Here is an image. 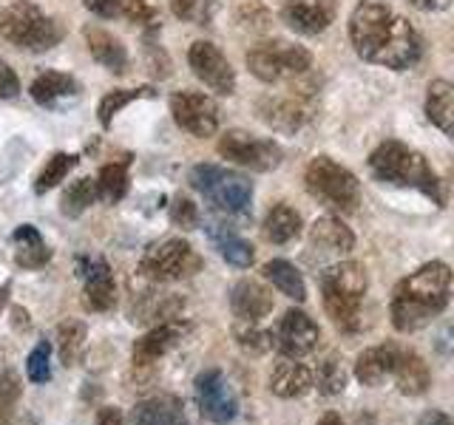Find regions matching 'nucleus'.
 <instances>
[{
	"mask_svg": "<svg viewBox=\"0 0 454 425\" xmlns=\"http://www.w3.org/2000/svg\"><path fill=\"white\" fill-rule=\"evenodd\" d=\"M142 97H153V89H117V91H108L103 99H99L97 105V120L103 128H111L114 117L125 108L131 105L134 99H142Z\"/></svg>",
	"mask_w": 454,
	"mask_h": 425,
	"instance_id": "72a5a7b5",
	"label": "nucleus"
},
{
	"mask_svg": "<svg viewBox=\"0 0 454 425\" xmlns=\"http://www.w3.org/2000/svg\"><path fill=\"white\" fill-rule=\"evenodd\" d=\"M170 113H174V122L182 131L196 139H207L219 131V108L207 94H196V91L174 94L170 97Z\"/></svg>",
	"mask_w": 454,
	"mask_h": 425,
	"instance_id": "9b49d317",
	"label": "nucleus"
},
{
	"mask_svg": "<svg viewBox=\"0 0 454 425\" xmlns=\"http://www.w3.org/2000/svg\"><path fill=\"white\" fill-rule=\"evenodd\" d=\"M219 156L239 167L255 170V174H270L284 159V151L273 139L253 136L247 131H227L219 139Z\"/></svg>",
	"mask_w": 454,
	"mask_h": 425,
	"instance_id": "9d476101",
	"label": "nucleus"
},
{
	"mask_svg": "<svg viewBox=\"0 0 454 425\" xmlns=\"http://www.w3.org/2000/svg\"><path fill=\"white\" fill-rule=\"evenodd\" d=\"M6 301H9V290H6V287H0V312H4Z\"/></svg>",
	"mask_w": 454,
	"mask_h": 425,
	"instance_id": "3c124183",
	"label": "nucleus"
},
{
	"mask_svg": "<svg viewBox=\"0 0 454 425\" xmlns=\"http://www.w3.org/2000/svg\"><path fill=\"white\" fill-rule=\"evenodd\" d=\"M85 42H89L94 60L103 68H108L111 74H122L128 68V49L117 35H111L99 26H89L85 28Z\"/></svg>",
	"mask_w": 454,
	"mask_h": 425,
	"instance_id": "412c9836",
	"label": "nucleus"
},
{
	"mask_svg": "<svg viewBox=\"0 0 454 425\" xmlns=\"http://www.w3.org/2000/svg\"><path fill=\"white\" fill-rule=\"evenodd\" d=\"M184 332H188V326L182 321H165L160 326H153L151 332H145L134 344V363L142 368V366H153L156 360H162L170 349H176Z\"/></svg>",
	"mask_w": 454,
	"mask_h": 425,
	"instance_id": "6ab92c4d",
	"label": "nucleus"
},
{
	"mask_svg": "<svg viewBox=\"0 0 454 425\" xmlns=\"http://www.w3.org/2000/svg\"><path fill=\"white\" fill-rule=\"evenodd\" d=\"M262 120L281 134H295L298 128L307 122V108H304L301 99H295V97L267 99V103L262 105Z\"/></svg>",
	"mask_w": 454,
	"mask_h": 425,
	"instance_id": "cd10ccee",
	"label": "nucleus"
},
{
	"mask_svg": "<svg viewBox=\"0 0 454 425\" xmlns=\"http://www.w3.org/2000/svg\"><path fill=\"white\" fill-rule=\"evenodd\" d=\"M12 244H14V261L23 269H43L51 261V250L43 241L35 224H20L12 236Z\"/></svg>",
	"mask_w": 454,
	"mask_h": 425,
	"instance_id": "b1692460",
	"label": "nucleus"
},
{
	"mask_svg": "<svg viewBox=\"0 0 454 425\" xmlns=\"http://www.w3.org/2000/svg\"><path fill=\"white\" fill-rule=\"evenodd\" d=\"M247 68L262 82H284L304 77L312 68V54L298 42H259L247 51Z\"/></svg>",
	"mask_w": 454,
	"mask_h": 425,
	"instance_id": "6e6552de",
	"label": "nucleus"
},
{
	"mask_svg": "<svg viewBox=\"0 0 454 425\" xmlns=\"http://www.w3.org/2000/svg\"><path fill=\"white\" fill-rule=\"evenodd\" d=\"M97 425H128V422H125V417L120 414L117 408L106 406V408H99V414H97Z\"/></svg>",
	"mask_w": 454,
	"mask_h": 425,
	"instance_id": "49530a36",
	"label": "nucleus"
},
{
	"mask_svg": "<svg viewBox=\"0 0 454 425\" xmlns=\"http://www.w3.org/2000/svg\"><path fill=\"white\" fill-rule=\"evenodd\" d=\"M236 340H239V346H241V349L255 352V354L270 352V349L276 346V337L270 335L267 329H259V326H255V323L236 326Z\"/></svg>",
	"mask_w": 454,
	"mask_h": 425,
	"instance_id": "79ce46f5",
	"label": "nucleus"
},
{
	"mask_svg": "<svg viewBox=\"0 0 454 425\" xmlns=\"http://www.w3.org/2000/svg\"><path fill=\"white\" fill-rule=\"evenodd\" d=\"M264 278L273 283L278 292H284L293 301H304L307 298V287H304V275L298 273V267L284 261V259H273L264 264Z\"/></svg>",
	"mask_w": 454,
	"mask_h": 425,
	"instance_id": "c756f323",
	"label": "nucleus"
},
{
	"mask_svg": "<svg viewBox=\"0 0 454 425\" xmlns=\"http://www.w3.org/2000/svg\"><path fill=\"white\" fill-rule=\"evenodd\" d=\"M202 269L199 252L184 238H162L145 250L139 261V275L153 283H174L196 275Z\"/></svg>",
	"mask_w": 454,
	"mask_h": 425,
	"instance_id": "1a4fd4ad",
	"label": "nucleus"
},
{
	"mask_svg": "<svg viewBox=\"0 0 454 425\" xmlns=\"http://www.w3.org/2000/svg\"><path fill=\"white\" fill-rule=\"evenodd\" d=\"M191 184L207 202L231 216H247L253 202V182L247 176L219 165H196L191 170Z\"/></svg>",
	"mask_w": 454,
	"mask_h": 425,
	"instance_id": "0eeeda50",
	"label": "nucleus"
},
{
	"mask_svg": "<svg viewBox=\"0 0 454 425\" xmlns=\"http://www.w3.org/2000/svg\"><path fill=\"white\" fill-rule=\"evenodd\" d=\"M85 9H89L91 14H97V18H117V14L122 12V0H82Z\"/></svg>",
	"mask_w": 454,
	"mask_h": 425,
	"instance_id": "a18cd8bd",
	"label": "nucleus"
},
{
	"mask_svg": "<svg viewBox=\"0 0 454 425\" xmlns=\"http://www.w3.org/2000/svg\"><path fill=\"white\" fill-rule=\"evenodd\" d=\"M20 377L12 368H0V425H6L20 400Z\"/></svg>",
	"mask_w": 454,
	"mask_h": 425,
	"instance_id": "4c0bfd02",
	"label": "nucleus"
},
{
	"mask_svg": "<svg viewBox=\"0 0 454 425\" xmlns=\"http://www.w3.org/2000/svg\"><path fill=\"white\" fill-rule=\"evenodd\" d=\"M411 6H418L423 12H443L451 6V0H409Z\"/></svg>",
	"mask_w": 454,
	"mask_h": 425,
	"instance_id": "09e8293b",
	"label": "nucleus"
},
{
	"mask_svg": "<svg viewBox=\"0 0 454 425\" xmlns=\"http://www.w3.org/2000/svg\"><path fill=\"white\" fill-rule=\"evenodd\" d=\"M312 382H316V375L309 372L304 363H298V358H284L273 366V375H270V391L281 400H295V397H304Z\"/></svg>",
	"mask_w": 454,
	"mask_h": 425,
	"instance_id": "aec40b11",
	"label": "nucleus"
},
{
	"mask_svg": "<svg viewBox=\"0 0 454 425\" xmlns=\"http://www.w3.org/2000/svg\"><path fill=\"white\" fill-rule=\"evenodd\" d=\"M397 349H401V346L380 344V346H372V349L361 352V358L355 360V377H358L364 386H369V389L380 386L383 380L392 377Z\"/></svg>",
	"mask_w": 454,
	"mask_h": 425,
	"instance_id": "4be33fe9",
	"label": "nucleus"
},
{
	"mask_svg": "<svg viewBox=\"0 0 454 425\" xmlns=\"http://www.w3.org/2000/svg\"><path fill=\"white\" fill-rule=\"evenodd\" d=\"M80 273L85 281V304L94 312H108L117 306V281L106 259H80Z\"/></svg>",
	"mask_w": 454,
	"mask_h": 425,
	"instance_id": "dca6fc26",
	"label": "nucleus"
},
{
	"mask_svg": "<svg viewBox=\"0 0 454 425\" xmlns=\"http://www.w3.org/2000/svg\"><path fill=\"white\" fill-rule=\"evenodd\" d=\"M426 117L437 131L454 142V85L449 80H432L426 89Z\"/></svg>",
	"mask_w": 454,
	"mask_h": 425,
	"instance_id": "5701e85b",
	"label": "nucleus"
},
{
	"mask_svg": "<svg viewBox=\"0 0 454 425\" xmlns=\"http://www.w3.org/2000/svg\"><path fill=\"white\" fill-rule=\"evenodd\" d=\"M418 425H454L449 414H443V411H426V414L418 420Z\"/></svg>",
	"mask_w": 454,
	"mask_h": 425,
	"instance_id": "de8ad7c7",
	"label": "nucleus"
},
{
	"mask_svg": "<svg viewBox=\"0 0 454 425\" xmlns=\"http://www.w3.org/2000/svg\"><path fill=\"white\" fill-rule=\"evenodd\" d=\"M63 26L54 18H46L32 0H14L6 9H0V37L18 49L35 54L49 51L63 40Z\"/></svg>",
	"mask_w": 454,
	"mask_h": 425,
	"instance_id": "39448f33",
	"label": "nucleus"
},
{
	"mask_svg": "<svg viewBox=\"0 0 454 425\" xmlns=\"http://www.w3.org/2000/svg\"><path fill=\"white\" fill-rule=\"evenodd\" d=\"M318 323L301 309L284 312V318L276 326V346L287 354V358H304L318 346Z\"/></svg>",
	"mask_w": 454,
	"mask_h": 425,
	"instance_id": "4468645a",
	"label": "nucleus"
},
{
	"mask_svg": "<svg viewBox=\"0 0 454 425\" xmlns=\"http://www.w3.org/2000/svg\"><path fill=\"white\" fill-rule=\"evenodd\" d=\"M316 386L321 389V394H340L347 386V366L340 363V358H326L318 372H316Z\"/></svg>",
	"mask_w": 454,
	"mask_h": 425,
	"instance_id": "e433bc0d",
	"label": "nucleus"
},
{
	"mask_svg": "<svg viewBox=\"0 0 454 425\" xmlns=\"http://www.w3.org/2000/svg\"><path fill=\"white\" fill-rule=\"evenodd\" d=\"M85 323L80 321H68L60 326L57 332V340H60V358L66 366H77L82 360V352H85Z\"/></svg>",
	"mask_w": 454,
	"mask_h": 425,
	"instance_id": "c9c22d12",
	"label": "nucleus"
},
{
	"mask_svg": "<svg viewBox=\"0 0 454 425\" xmlns=\"http://www.w3.org/2000/svg\"><path fill=\"white\" fill-rule=\"evenodd\" d=\"M451 269L443 261H429L395 287L392 323L397 332H418L449 306Z\"/></svg>",
	"mask_w": 454,
	"mask_h": 425,
	"instance_id": "f03ea898",
	"label": "nucleus"
},
{
	"mask_svg": "<svg viewBox=\"0 0 454 425\" xmlns=\"http://www.w3.org/2000/svg\"><path fill=\"white\" fill-rule=\"evenodd\" d=\"M188 66L193 74L202 80L210 91H216L222 97L236 91V74L227 57L219 51V46H213L210 40H196L188 49Z\"/></svg>",
	"mask_w": 454,
	"mask_h": 425,
	"instance_id": "f8f14e48",
	"label": "nucleus"
},
{
	"mask_svg": "<svg viewBox=\"0 0 454 425\" xmlns=\"http://www.w3.org/2000/svg\"><path fill=\"white\" fill-rule=\"evenodd\" d=\"M321 295H324L326 315H330L340 329H347V332L358 329L364 295H366L364 267L355 261L333 264L321 278Z\"/></svg>",
	"mask_w": 454,
	"mask_h": 425,
	"instance_id": "20e7f679",
	"label": "nucleus"
},
{
	"mask_svg": "<svg viewBox=\"0 0 454 425\" xmlns=\"http://www.w3.org/2000/svg\"><path fill=\"white\" fill-rule=\"evenodd\" d=\"M309 247H312V252L318 255V259L333 261V259H340V255L352 252L355 233L338 216H333V212H330V216H321L316 224H312Z\"/></svg>",
	"mask_w": 454,
	"mask_h": 425,
	"instance_id": "f3484780",
	"label": "nucleus"
},
{
	"mask_svg": "<svg viewBox=\"0 0 454 425\" xmlns=\"http://www.w3.org/2000/svg\"><path fill=\"white\" fill-rule=\"evenodd\" d=\"M231 309L241 323H259L273 312V295L264 283L241 278L231 287Z\"/></svg>",
	"mask_w": 454,
	"mask_h": 425,
	"instance_id": "a211bd4d",
	"label": "nucleus"
},
{
	"mask_svg": "<svg viewBox=\"0 0 454 425\" xmlns=\"http://www.w3.org/2000/svg\"><path fill=\"white\" fill-rule=\"evenodd\" d=\"M335 9H338L335 0H312V4H307V0H287L281 9V20L287 23L293 32L312 37V35H321L324 28L333 23Z\"/></svg>",
	"mask_w": 454,
	"mask_h": 425,
	"instance_id": "2eb2a0df",
	"label": "nucleus"
},
{
	"mask_svg": "<svg viewBox=\"0 0 454 425\" xmlns=\"http://www.w3.org/2000/svg\"><path fill=\"white\" fill-rule=\"evenodd\" d=\"M349 40L361 60L392 71H406L420 60V37L406 18L387 4L361 0L349 14Z\"/></svg>",
	"mask_w": 454,
	"mask_h": 425,
	"instance_id": "f257e3e1",
	"label": "nucleus"
},
{
	"mask_svg": "<svg viewBox=\"0 0 454 425\" xmlns=\"http://www.w3.org/2000/svg\"><path fill=\"white\" fill-rule=\"evenodd\" d=\"M94 202H97V182L91 176H82V179L71 182L66 188V193L60 198V210H63L66 219H77Z\"/></svg>",
	"mask_w": 454,
	"mask_h": 425,
	"instance_id": "473e14b6",
	"label": "nucleus"
},
{
	"mask_svg": "<svg viewBox=\"0 0 454 425\" xmlns=\"http://www.w3.org/2000/svg\"><path fill=\"white\" fill-rule=\"evenodd\" d=\"M304 184H307V193L324 207H330L333 212H355L361 205L358 179H355L352 170L330 159V156H316V159L307 165Z\"/></svg>",
	"mask_w": 454,
	"mask_h": 425,
	"instance_id": "423d86ee",
	"label": "nucleus"
},
{
	"mask_svg": "<svg viewBox=\"0 0 454 425\" xmlns=\"http://www.w3.org/2000/svg\"><path fill=\"white\" fill-rule=\"evenodd\" d=\"M392 377L397 382V389L409 397H418L429 389V368L426 363L418 358L415 352L409 349H397V358H395V368H392Z\"/></svg>",
	"mask_w": 454,
	"mask_h": 425,
	"instance_id": "bb28decb",
	"label": "nucleus"
},
{
	"mask_svg": "<svg viewBox=\"0 0 454 425\" xmlns=\"http://www.w3.org/2000/svg\"><path fill=\"white\" fill-rule=\"evenodd\" d=\"M210 238L219 244V252H222V259L231 264V267H239V269H245L253 264L255 259V250L250 241H245L241 236H236L233 230H227L224 224H216L210 230Z\"/></svg>",
	"mask_w": 454,
	"mask_h": 425,
	"instance_id": "2f4dec72",
	"label": "nucleus"
},
{
	"mask_svg": "<svg viewBox=\"0 0 454 425\" xmlns=\"http://www.w3.org/2000/svg\"><path fill=\"white\" fill-rule=\"evenodd\" d=\"M170 12L184 23L205 26L213 18V0H170Z\"/></svg>",
	"mask_w": 454,
	"mask_h": 425,
	"instance_id": "ea45409f",
	"label": "nucleus"
},
{
	"mask_svg": "<svg viewBox=\"0 0 454 425\" xmlns=\"http://www.w3.org/2000/svg\"><path fill=\"white\" fill-rule=\"evenodd\" d=\"M318 425H344V422H340L338 414H324V417L318 420Z\"/></svg>",
	"mask_w": 454,
	"mask_h": 425,
	"instance_id": "8fccbe9b",
	"label": "nucleus"
},
{
	"mask_svg": "<svg viewBox=\"0 0 454 425\" xmlns=\"http://www.w3.org/2000/svg\"><path fill=\"white\" fill-rule=\"evenodd\" d=\"M26 375L32 382H37V386H43V382L51 380V346H49V340H40V344L28 352Z\"/></svg>",
	"mask_w": 454,
	"mask_h": 425,
	"instance_id": "58836bf2",
	"label": "nucleus"
},
{
	"mask_svg": "<svg viewBox=\"0 0 454 425\" xmlns=\"http://www.w3.org/2000/svg\"><path fill=\"white\" fill-rule=\"evenodd\" d=\"M20 94V80L9 63H0V99H14Z\"/></svg>",
	"mask_w": 454,
	"mask_h": 425,
	"instance_id": "c03bdc74",
	"label": "nucleus"
},
{
	"mask_svg": "<svg viewBox=\"0 0 454 425\" xmlns=\"http://www.w3.org/2000/svg\"><path fill=\"white\" fill-rule=\"evenodd\" d=\"M301 227L304 221L298 216V210H293L290 205H276L267 212L262 230H264V238L273 241V244H290V241L301 233Z\"/></svg>",
	"mask_w": 454,
	"mask_h": 425,
	"instance_id": "c85d7f7f",
	"label": "nucleus"
},
{
	"mask_svg": "<svg viewBox=\"0 0 454 425\" xmlns=\"http://www.w3.org/2000/svg\"><path fill=\"white\" fill-rule=\"evenodd\" d=\"M35 103L46 105V108H54L60 105L63 99H71L80 94V82L66 74V71H43V74L32 82V89H28Z\"/></svg>",
	"mask_w": 454,
	"mask_h": 425,
	"instance_id": "393cba45",
	"label": "nucleus"
},
{
	"mask_svg": "<svg viewBox=\"0 0 454 425\" xmlns=\"http://www.w3.org/2000/svg\"><path fill=\"white\" fill-rule=\"evenodd\" d=\"M196 403H199V411H202L210 422H219V425L231 422L239 414L236 394L219 368H205V372L196 377Z\"/></svg>",
	"mask_w": 454,
	"mask_h": 425,
	"instance_id": "ddd939ff",
	"label": "nucleus"
},
{
	"mask_svg": "<svg viewBox=\"0 0 454 425\" xmlns=\"http://www.w3.org/2000/svg\"><path fill=\"white\" fill-rule=\"evenodd\" d=\"M71 167H77V156H71V153H51L46 167L40 170V176L35 182V193L43 196V193H49L51 188H57V184H60L71 174Z\"/></svg>",
	"mask_w": 454,
	"mask_h": 425,
	"instance_id": "f704fd0d",
	"label": "nucleus"
},
{
	"mask_svg": "<svg viewBox=\"0 0 454 425\" xmlns=\"http://www.w3.org/2000/svg\"><path fill=\"white\" fill-rule=\"evenodd\" d=\"M128 165H131V159H125L122 162H108L99 167V174H97V198L99 202H106V205H117L120 198L128 193Z\"/></svg>",
	"mask_w": 454,
	"mask_h": 425,
	"instance_id": "7c9ffc66",
	"label": "nucleus"
},
{
	"mask_svg": "<svg viewBox=\"0 0 454 425\" xmlns=\"http://www.w3.org/2000/svg\"><path fill=\"white\" fill-rule=\"evenodd\" d=\"M369 170L387 184L397 188H415L426 196H432L437 205H443V190H440L437 174L432 165L426 162V156L411 151L409 145L397 139H387L369 153Z\"/></svg>",
	"mask_w": 454,
	"mask_h": 425,
	"instance_id": "7ed1b4c3",
	"label": "nucleus"
},
{
	"mask_svg": "<svg viewBox=\"0 0 454 425\" xmlns=\"http://www.w3.org/2000/svg\"><path fill=\"white\" fill-rule=\"evenodd\" d=\"M148 304H139L137 309V321H174L179 301H170L168 295H148Z\"/></svg>",
	"mask_w": 454,
	"mask_h": 425,
	"instance_id": "a19ab883",
	"label": "nucleus"
},
{
	"mask_svg": "<svg viewBox=\"0 0 454 425\" xmlns=\"http://www.w3.org/2000/svg\"><path fill=\"white\" fill-rule=\"evenodd\" d=\"M170 221H174L179 230H193L199 224V210L188 196L174 198V205H170Z\"/></svg>",
	"mask_w": 454,
	"mask_h": 425,
	"instance_id": "37998d69",
	"label": "nucleus"
},
{
	"mask_svg": "<svg viewBox=\"0 0 454 425\" xmlns=\"http://www.w3.org/2000/svg\"><path fill=\"white\" fill-rule=\"evenodd\" d=\"M131 422L134 425H191L184 417L182 403L174 397H151V400H142L131 411Z\"/></svg>",
	"mask_w": 454,
	"mask_h": 425,
	"instance_id": "a878e982",
	"label": "nucleus"
}]
</instances>
